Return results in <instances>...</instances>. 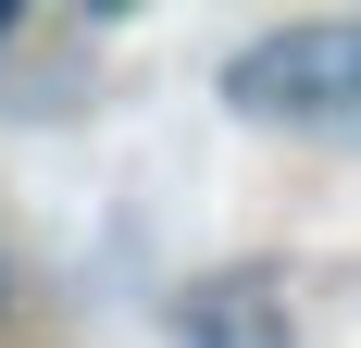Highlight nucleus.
I'll use <instances>...</instances> for the list:
<instances>
[]
</instances>
